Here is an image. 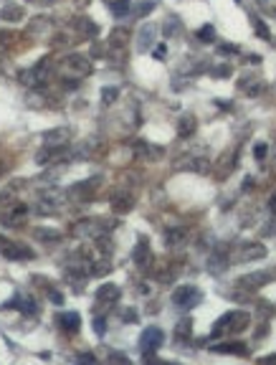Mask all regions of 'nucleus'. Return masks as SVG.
Here are the masks:
<instances>
[{
  "label": "nucleus",
  "mask_w": 276,
  "mask_h": 365,
  "mask_svg": "<svg viewBox=\"0 0 276 365\" xmlns=\"http://www.w3.org/2000/svg\"><path fill=\"white\" fill-rule=\"evenodd\" d=\"M59 71H61V76L64 79H86L94 71V64L89 61V56H84V53H69L61 58V64H59Z\"/></svg>",
  "instance_id": "nucleus-1"
},
{
  "label": "nucleus",
  "mask_w": 276,
  "mask_h": 365,
  "mask_svg": "<svg viewBox=\"0 0 276 365\" xmlns=\"http://www.w3.org/2000/svg\"><path fill=\"white\" fill-rule=\"evenodd\" d=\"M251 325V315L243 312V310H233V312H226L218 322L213 325V338H223V335H236V332H243L249 330Z\"/></svg>",
  "instance_id": "nucleus-2"
},
{
  "label": "nucleus",
  "mask_w": 276,
  "mask_h": 365,
  "mask_svg": "<svg viewBox=\"0 0 276 365\" xmlns=\"http://www.w3.org/2000/svg\"><path fill=\"white\" fill-rule=\"evenodd\" d=\"M200 299H203L200 289L193 287V284H180V287H175V292H172V304L180 307V310H193Z\"/></svg>",
  "instance_id": "nucleus-3"
},
{
  "label": "nucleus",
  "mask_w": 276,
  "mask_h": 365,
  "mask_svg": "<svg viewBox=\"0 0 276 365\" xmlns=\"http://www.w3.org/2000/svg\"><path fill=\"white\" fill-rule=\"evenodd\" d=\"M162 342H165V332L160 330V327H147V330L139 335V350H142L144 355L157 353V350L162 347Z\"/></svg>",
  "instance_id": "nucleus-4"
},
{
  "label": "nucleus",
  "mask_w": 276,
  "mask_h": 365,
  "mask_svg": "<svg viewBox=\"0 0 276 365\" xmlns=\"http://www.w3.org/2000/svg\"><path fill=\"white\" fill-rule=\"evenodd\" d=\"M266 259V246L258 243V241H246L238 246L236 251V261L238 264H249V261H261Z\"/></svg>",
  "instance_id": "nucleus-5"
},
{
  "label": "nucleus",
  "mask_w": 276,
  "mask_h": 365,
  "mask_svg": "<svg viewBox=\"0 0 276 365\" xmlns=\"http://www.w3.org/2000/svg\"><path fill=\"white\" fill-rule=\"evenodd\" d=\"M71 140H74L71 127H53L48 132H43V145H48V147H69Z\"/></svg>",
  "instance_id": "nucleus-6"
},
{
  "label": "nucleus",
  "mask_w": 276,
  "mask_h": 365,
  "mask_svg": "<svg viewBox=\"0 0 276 365\" xmlns=\"http://www.w3.org/2000/svg\"><path fill=\"white\" fill-rule=\"evenodd\" d=\"M109 203H112V211H114V213H117V216H124V213H129V211L135 208V193L129 191V188H119V191L112 193Z\"/></svg>",
  "instance_id": "nucleus-7"
},
{
  "label": "nucleus",
  "mask_w": 276,
  "mask_h": 365,
  "mask_svg": "<svg viewBox=\"0 0 276 365\" xmlns=\"http://www.w3.org/2000/svg\"><path fill=\"white\" fill-rule=\"evenodd\" d=\"M99 185H101V178L81 180V183H76L74 188H69V198H74V200H89V198H94V195H96Z\"/></svg>",
  "instance_id": "nucleus-8"
},
{
  "label": "nucleus",
  "mask_w": 276,
  "mask_h": 365,
  "mask_svg": "<svg viewBox=\"0 0 276 365\" xmlns=\"http://www.w3.org/2000/svg\"><path fill=\"white\" fill-rule=\"evenodd\" d=\"M236 163H238V150H226L221 157L215 160V178L226 180L230 175V170L236 168Z\"/></svg>",
  "instance_id": "nucleus-9"
},
{
  "label": "nucleus",
  "mask_w": 276,
  "mask_h": 365,
  "mask_svg": "<svg viewBox=\"0 0 276 365\" xmlns=\"http://www.w3.org/2000/svg\"><path fill=\"white\" fill-rule=\"evenodd\" d=\"M271 279H274L271 271H251V274L238 276L236 284H238L241 289H261V287H266Z\"/></svg>",
  "instance_id": "nucleus-10"
},
{
  "label": "nucleus",
  "mask_w": 276,
  "mask_h": 365,
  "mask_svg": "<svg viewBox=\"0 0 276 365\" xmlns=\"http://www.w3.org/2000/svg\"><path fill=\"white\" fill-rule=\"evenodd\" d=\"M28 216V208L23 203H16V206H8L5 211H0V223L3 226H21Z\"/></svg>",
  "instance_id": "nucleus-11"
},
{
  "label": "nucleus",
  "mask_w": 276,
  "mask_h": 365,
  "mask_svg": "<svg viewBox=\"0 0 276 365\" xmlns=\"http://www.w3.org/2000/svg\"><path fill=\"white\" fill-rule=\"evenodd\" d=\"M155 38H157V25L155 23H144L137 33V51L144 53L155 46Z\"/></svg>",
  "instance_id": "nucleus-12"
},
{
  "label": "nucleus",
  "mask_w": 276,
  "mask_h": 365,
  "mask_svg": "<svg viewBox=\"0 0 276 365\" xmlns=\"http://www.w3.org/2000/svg\"><path fill=\"white\" fill-rule=\"evenodd\" d=\"M132 261H135V267L139 269H147L150 267V261H152V251H150V241L139 236L137 246H135V251H132Z\"/></svg>",
  "instance_id": "nucleus-13"
},
{
  "label": "nucleus",
  "mask_w": 276,
  "mask_h": 365,
  "mask_svg": "<svg viewBox=\"0 0 276 365\" xmlns=\"http://www.w3.org/2000/svg\"><path fill=\"white\" fill-rule=\"evenodd\" d=\"M71 31H74L76 36H81V38H96V33H99V25L92 21V18H74L71 21Z\"/></svg>",
  "instance_id": "nucleus-14"
},
{
  "label": "nucleus",
  "mask_w": 276,
  "mask_h": 365,
  "mask_svg": "<svg viewBox=\"0 0 276 365\" xmlns=\"http://www.w3.org/2000/svg\"><path fill=\"white\" fill-rule=\"evenodd\" d=\"M228 269V249L221 243L218 249L210 254V259H208V271L210 274H223Z\"/></svg>",
  "instance_id": "nucleus-15"
},
{
  "label": "nucleus",
  "mask_w": 276,
  "mask_h": 365,
  "mask_svg": "<svg viewBox=\"0 0 276 365\" xmlns=\"http://www.w3.org/2000/svg\"><path fill=\"white\" fill-rule=\"evenodd\" d=\"M119 297H122V289L117 284H101L96 289V302L99 304H114Z\"/></svg>",
  "instance_id": "nucleus-16"
},
{
  "label": "nucleus",
  "mask_w": 276,
  "mask_h": 365,
  "mask_svg": "<svg viewBox=\"0 0 276 365\" xmlns=\"http://www.w3.org/2000/svg\"><path fill=\"white\" fill-rule=\"evenodd\" d=\"M185 239H187V233H185L183 226H170L165 231V246L167 249H183Z\"/></svg>",
  "instance_id": "nucleus-17"
},
{
  "label": "nucleus",
  "mask_w": 276,
  "mask_h": 365,
  "mask_svg": "<svg viewBox=\"0 0 276 365\" xmlns=\"http://www.w3.org/2000/svg\"><path fill=\"white\" fill-rule=\"evenodd\" d=\"M101 147V137H86L84 142H79L76 145V147H74V152H71V155H74V157H92L96 150Z\"/></svg>",
  "instance_id": "nucleus-18"
},
{
  "label": "nucleus",
  "mask_w": 276,
  "mask_h": 365,
  "mask_svg": "<svg viewBox=\"0 0 276 365\" xmlns=\"http://www.w3.org/2000/svg\"><path fill=\"white\" fill-rule=\"evenodd\" d=\"M129 38H132V31H129L127 25H114L112 33H109V46L112 49H124Z\"/></svg>",
  "instance_id": "nucleus-19"
},
{
  "label": "nucleus",
  "mask_w": 276,
  "mask_h": 365,
  "mask_svg": "<svg viewBox=\"0 0 276 365\" xmlns=\"http://www.w3.org/2000/svg\"><path fill=\"white\" fill-rule=\"evenodd\" d=\"M195 129H198L195 114H183L180 120H178V137H180V140L193 137V135H195Z\"/></svg>",
  "instance_id": "nucleus-20"
},
{
  "label": "nucleus",
  "mask_w": 276,
  "mask_h": 365,
  "mask_svg": "<svg viewBox=\"0 0 276 365\" xmlns=\"http://www.w3.org/2000/svg\"><path fill=\"white\" fill-rule=\"evenodd\" d=\"M208 165H210L208 157H203V155L200 157H187V160H180L178 163L180 170H190V172H200V175L208 172Z\"/></svg>",
  "instance_id": "nucleus-21"
},
{
  "label": "nucleus",
  "mask_w": 276,
  "mask_h": 365,
  "mask_svg": "<svg viewBox=\"0 0 276 365\" xmlns=\"http://www.w3.org/2000/svg\"><path fill=\"white\" fill-rule=\"evenodd\" d=\"M56 319H59V325H61L66 332H79V327H81V317H79V312H61Z\"/></svg>",
  "instance_id": "nucleus-22"
},
{
  "label": "nucleus",
  "mask_w": 276,
  "mask_h": 365,
  "mask_svg": "<svg viewBox=\"0 0 276 365\" xmlns=\"http://www.w3.org/2000/svg\"><path fill=\"white\" fill-rule=\"evenodd\" d=\"M215 353H230V355H246L249 350H246L243 342H221V345H213Z\"/></svg>",
  "instance_id": "nucleus-23"
},
{
  "label": "nucleus",
  "mask_w": 276,
  "mask_h": 365,
  "mask_svg": "<svg viewBox=\"0 0 276 365\" xmlns=\"http://www.w3.org/2000/svg\"><path fill=\"white\" fill-rule=\"evenodd\" d=\"M0 18L5 23H18L23 18V8L21 5H5V8H0Z\"/></svg>",
  "instance_id": "nucleus-24"
},
{
  "label": "nucleus",
  "mask_w": 276,
  "mask_h": 365,
  "mask_svg": "<svg viewBox=\"0 0 276 365\" xmlns=\"http://www.w3.org/2000/svg\"><path fill=\"white\" fill-rule=\"evenodd\" d=\"M18 81H21L23 86H38V84H41V76H38V71H36V66H31V69H23V71H18Z\"/></svg>",
  "instance_id": "nucleus-25"
},
{
  "label": "nucleus",
  "mask_w": 276,
  "mask_h": 365,
  "mask_svg": "<svg viewBox=\"0 0 276 365\" xmlns=\"http://www.w3.org/2000/svg\"><path fill=\"white\" fill-rule=\"evenodd\" d=\"M3 254H5L8 259H33V251L25 249V246H21V243H10Z\"/></svg>",
  "instance_id": "nucleus-26"
},
{
  "label": "nucleus",
  "mask_w": 276,
  "mask_h": 365,
  "mask_svg": "<svg viewBox=\"0 0 276 365\" xmlns=\"http://www.w3.org/2000/svg\"><path fill=\"white\" fill-rule=\"evenodd\" d=\"M10 304H13V307H18L23 315H36V312H38L36 302H33L31 297H18V299H13Z\"/></svg>",
  "instance_id": "nucleus-27"
},
{
  "label": "nucleus",
  "mask_w": 276,
  "mask_h": 365,
  "mask_svg": "<svg viewBox=\"0 0 276 365\" xmlns=\"http://www.w3.org/2000/svg\"><path fill=\"white\" fill-rule=\"evenodd\" d=\"M132 0H109V10H112V16H117V18H122V16H127L129 10H132Z\"/></svg>",
  "instance_id": "nucleus-28"
},
{
  "label": "nucleus",
  "mask_w": 276,
  "mask_h": 365,
  "mask_svg": "<svg viewBox=\"0 0 276 365\" xmlns=\"http://www.w3.org/2000/svg\"><path fill=\"white\" fill-rule=\"evenodd\" d=\"M33 239H36V241L56 243V241H61V233H59V231H48V228H36V231H33Z\"/></svg>",
  "instance_id": "nucleus-29"
},
{
  "label": "nucleus",
  "mask_w": 276,
  "mask_h": 365,
  "mask_svg": "<svg viewBox=\"0 0 276 365\" xmlns=\"http://www.w3.org/2000/svg\"><path fill=\"white\" fill-rule=\"evenodd\" d=\"M180 274V269H178V264H167L162 271L157 274V279L160 282H165V284H170V282H175V276Z\"/></svg>",
  "instance_id": "nucleus-30"
},
{
  "label": "nucleus",
  "mask_w": 276,
  "mask_h": 365,
  "mask_svg": "<svg viewBox=\"0 0 276 365\" xmlns=\"http://www.w3.org/2000/svg\"><path fill=\"white\" fill-rule=\"evenodd\" d=\"M180 18H175V16H170L167 21H165V25H162V33L167 36V38H172V36H175V33H180Z\"/></svg>",
  "instance_id": "nucleus-31"
},
{
  "label": "nucleus",
  "mask_w": 276,
  "mask_h": 365,
  "mask_svg": "<svg viewBox=\"0 0 276 365\" xmlns=\"http://www.w3.org/2000/svg\"><path fill=\"white\" fill-rule=\"evenodd\" d=\"M251 23H253V33H256L258 38H264V41H269V38H271V33H269V25H266L264 21H261V18H253Z\"/></svg>",
  "instance_id": "nucleus-32"
},
{
  "label": "nucleus",
  "mask_w": 276,
  "mask_h": 365,
  "mask_svg": "<svg viewBox=\"0 0 276 365\" xmlns=\"http://www.w3.org/2000/svg\"><path fill=\"white\" fill-rule=\"evenodd\" d=\"M117 97H119V92L114 89V86H107V89H101V104H104V107H112Z\"/></svg>",
  "instance_id": "nucleus-33"
},
{
  "label": "nucleus",
  "mask_w": 276,
  "mask_h": 365,
  "mask_svg": "<svg viewBox=\"0 0 276 365\" xmlns=\"http://www.w3.org/2000/svg\"><path fill=\"white\" fill-rule=\"evenodd\" d=\"M150 10H155V0H142V3L135 8V18H144Z\"/></svg>",
  "instance_id": "nucleus-34"
},
{
  "label": "nucleus",
  "mask_w": 276,
  "mask_h": 365,
  "mask_svg": "<svg viewBox=\"0 0 276 365\" xmlns=\"http://www.w3.org/2000/svg\"><path fill=\"white\" fill-rule=\"evenodd\" d=\"M142 157H144V160H160V157H162V147H155V145H144Z\"/></svg>",
  "instance_id": "nucleus-35"
},
{
  "label": "nucleus",
  "mask_w": 276,
  "mask_h": 365,
  "mask_svg": "<svg viewBox=\"0 0 276 365\" xmlns=\"http://www.w3.org/2000/svg\"><path fill=\"white\" fill-rule=\"evenodd\" d=\"M198 38L206 41V43H213V41H215V28H213V25H203L200 31H198Z\"/></svg>",
  "instance_id": "nucleus-36"
},
{
  "label": "nucleus",
  "mask_w": 276,
  "mask_h": 365,
  "mask_svg": "<svg viewBox=\"0 0 276 365\" xmlns=\"http://www.w3.org/2000/svg\"><path fill=\"white\" fill-rule=\"evenodd\" d=\"M48 23H51V18H46V16H38V18L31 23V31H33V33H41V31H46V28H48Z\"/></svg>",
  "instance_id": "nucleus-37"
},
{
  "label": "nucleus",
  "mask_w": 276,
  "mask_h": 365,
  "mask_svg": "<svg viewBox=\"0 0 276 365\" xmlns=\"http://www.w3.org/2000/svg\"><path fill=\"white\" fill-rule=\"evenodd\" d=\"M92 325H94V332L99 335V338H104V335H107V319L101 317V315L94 317V322H92Z\"/></svg>",
  "instance_id": "nucleus-38"
},
{
  "label": "nucleus",
  "mask_w": 276,
  "mask_h": 365,
  "mask_svg": "<svg viewBox=\"0 0 276 365\" xmlns=\"http://www.w3.org/2000/svg\"><path fill=\"white\" fill-rule=\"evenodd\" d=\"M218 53H223V56H236V53H238V46H233V43H221V46H218Z\"/></svg>",
  "instance_id": "nucleus-39"
},
{
  "label": "nucleus",
  "mask_w": 276,
  "mask_h": 365,
  "mask_svg": "<svg viewBox=\"0 0 276 365\" xmlns=\"http://www.w3.org/2000/svg\"><path fill=\"white\" fill-rule=\"evenodd\" d=\"M253 157H256V160H264V157H266V145H264V142H256V145H253Z\"/></svg>",
  "instance_id": "nucleus-40"
},
{
  "label": "nucleus",
  "mask_w": 276,
  "mask_h": 365,
  "mask_svg": "<svg viewBox=\"0 0 276 365\" xmlns=\"http://www.w3.org/2000/svg\"><path fill=\"white\" fill-rule=\"evenodd\" d=\"M178 335L180 338H187V335H190V319H183V322L178 325Z\"/></svg>",
  "instance_id": "nucleus-41"
},
{
  "label": "nucleus",
  "mask_w": 276,
  "mask_h": 365,
  "mask_svg": "<svg viewBox=\"0 0 276 365\" xmlns=\"http://www.w3.org/2000/svg\"><path fill=\"white\" fill-rule=\"evenodd\" d=\"M213 76H228L230 74V66H221V69H210Z\"/></svg>",
  "instance_id": "nucleus-42"
},
{
  "label": "nucleus",
  "mask_w": 276,
  "mask_h": 365,
  "mask_svg": "<svg viewBox=\"0 0 276 365\" xmlns=\"http://www.w3.org/2000/svg\"><path fill=\"white\" fill-rule=\"evenodd\" d=\"M48 299H51V302H56V304H61V302H64L61 292H56V289H51V292H48Z\"/></svg>",
  "instance_id": "nucleus-43"
},
{
  "label": "nucleus",
  "mask_w": 276,
  "mask_h": 365,
  "mask_svg": "<svg viewBox=\"0 0 276 365\" xmlns=\"http://www.w3.org/2000/svg\"><path fill=\"white\" fill-rule=\"evenodd\" d=\"M109 363H129V358H124L122 353H112L109 355Z\"/></svg>",
  "instance_id": "nucleus-44"
},
{
  "label": "nucleus",
  "mask_w": 276,
  "mask_h": 365,
  "mask_svg": "<svg viewBox=\"0 0 276 365\" xmlns=\"http://www.w3.org/2000/svg\"><path fill=\"white\" fill-rule=\"evenodd\" d=\"M101 53H104V49H101V43H92V56H101Z\"/></svg>",
  "instance_id": "nucleus-45"
},
{
  "label": "nucleus",
  "mask_w": 276,
  "mask_h": 365,
  "mask_svg": "<svg viewBox=\"0 0 276 365\" xmlns=\"http://www.w3.org/2000/svg\"><path fill=\"white\" fill-rule=\"evenodd\" d=\"M269 213L276 216V193H271V198H269Z\"/></svg>",
  "instance_id": "nucleus-46"
},
{
  "label": "nucleus",
  "mask_w": 276,
  "mask_h": 365,
  "mask_svg": "<svg viewBox=\"0 0 276 365\" xmlns=\"http://www.w3.org/2000/svg\"><path fill=\"white\" fill-rule=\"evenodd\" d=\"M135 319H137V312H132V310L124 312V322H135Z\"/></svg>",
  "instance_id": "nucleus-47"
},
{
  "label": "nucleus",
  "mask_w": 276,
  "mask_h": 365,
  "mask_svg": "<svg viewBox=\"0 0 276 365\" xmlns=\"http://www.w3.org/2000/svg\"><path fill=\"white\" fill-rule=\"evenodd\" d=\"M79 360H81V363H94L96 358H94V355H89V353H84V355H79Z\"/></svg>",
  "instance_id": "nucleus-48"
},
{
  "label": "nucleus",
  "mask_w": 276,
  "mask_h": 365,
  "mask_svg": "<svg viewBox=\"0 0 276 365\" xmlns=\"http://www.w3.org/2000/svg\"><path fill=\"white\" fill-rule=\"evenodd\" d=\"M8 246H10V241H8L5 236H0V251H5V249H8Z\"/></svg>",
  "instance_id": "nucleus-49"
},
{
  "label": "nucleus",
  "mask_w": 276,
  "mask_h": 365,
  "mask_svg": "<svg viewBox=\"0 0 276 365\" xmlns=\"http://www.w3.org/2000/svg\"><path fill=\"white\" fill-rule=\"evenodd\" d=\"M74 3H76L79 8H86V5H89V3H92V0H74Z\"/></svg>",
  "instance_id": "nucleus-50"
},
{
  "label": "nucleus",
  "mask_w": 276,
  "mask_h": 365,
  "mask_svg": "<svg viewBox=\"0 0 276 365\" xmlns=\"http://www.w3.org/2000/svg\"><path fill=\"white\" fill-rule=\"evenodd\" d=\"M56 0H41V5H53Z\"/></svg>",
  "instance_id": "nucleus-51"
},
{
  "label": "nucleus",
  "mask_w": 276,
  "mask_h": 365,
  "mask_svg": "<svg viewBox=\"0 0 276 365\" xmlns=\"http://www.w3.org/2000/svg\"><path fill=\"white\" fill-rule=\"evenodd\" d=\"M3 175H5V165H3V163H0V178H3Z\"/></svg>",
  "instance_id": "nucleus-52"
},
{
  "label": "nucleus",
  "mask_w": 276,
  "mask_h": 365,
  "mask_svg": "<svg viewBox=\"0 0 276 365\" xmlns=\"http://www.w3.org/2000/svg\"><path fill=\"white\" fill-rule=\"evenodd\" d=\"M274 160H276V147H274Z\"/></svg>",
  "instance_id": "nucleus-53"
},
{
  "label": "nucleus",
  "mask_w": 276,
  "mask_h": 365,
  "mask_svg": "<svg viewBox=\"0 0 276 365\" xmlns=\"http://www.w3.org/2000/svg\"><path fill=\"white\" fill-rule=\"evenodd\" d=\"M261 3H264V5H266V3H269V0H261Z\"/></svg>",
  "instance_id": "nucleus-54"
}]
</instances>
